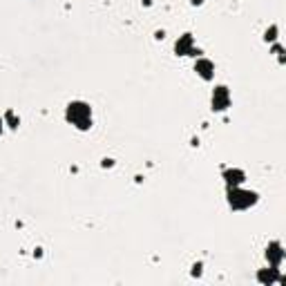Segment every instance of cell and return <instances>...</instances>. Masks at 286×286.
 Instances as JSON below:
<instances>
[{"label":"cell","instance_id":"obj_8","mask_svg":"<svg viewBox=\"0 0 286 286\" xmlns=\"http://www.w3.org/2000/svg\"><path fill=\"white\" fill-rule=\"evenodd\" d=\"M260 280H262V282H268V284H270V282H275V280H277L275 268H270L268 273H260Z\"/></svg>","mask_w":286,"mask_h":286},{"label":"cell","instance_id":"obj_3","mask_svg":"<svg viewBox=\"0 0 286 286\" xmlns=\"http://www.w3.org/2000/svg\"><path fill=\"white\" fill-rule=\"evenodd\" d=\"M228 101H230L228 90H226V87H217V90H215V94H212V107H215V110H226Z\"/></svg>","mask_w":286,"mask_h":286},{"label":"cell","instance_id":"obj_2","mask_svg":"<svg viewBox=\"0 0 286 286\" xmlns=\"http://www.w3.org/2000/svg\"><path fill=\"white\" fill-rule=\"evenodd\" d=\"M255 202H257V195H255V192L242 190L237 185H233L230 192H228V204H230L235 210H246V208H250Z\"/></svg>","mask_w":286,"mask_h":286},{"label":"cell","instance_id":"obj_4","mask_svg":"<svg viewBox=\"0 0 286 286\" xmlns=\"http://www.w3.org/2000/svg\"><path fill=\"white\" fill-rule=\"evenodd\" d=\"M266 257H268V262L273 266L282 264V260H284V250H282V244L280 242H273V244L268 246V253H266Z\"/></svg>","mask_w":286,"mask_h":286},{"label":"cell","instance_id":"obj_6","mask_svg":"<svg viewBox=\"0 0 286 286\" xmlns=\"http://www.w3.org/2000/svg\"><path fill=\"white\" fill-rule=\"evenodd\" d=\"M195 69H197V74L202 76V79L210 81V79H212V69H215V65H212L210 61H206V59H199V61H197V65H195Z\"/></svg>","mask_w":286,"mask_h":286},{"label":"cell","instance_id":"obj_1","mask_svg":"<svg viewBox=\"0 0 286 286\" xmlns=\"http://www.w3.org/2000/svg\"><path fill=\"white\" fill-rule=\"evenodd\" d=\"M67 121L76 125L79 130H90L92 127V110L87 103L74 101L67 105Z\"/></svg>","mask_w":286,"mask_h":286},{"label":"cell","instance_id":"obj_9","mask_svg":"<svg viewBox=\"0 0 286 286\" xmlns=\"http://www.w3.org/2000/svg\"><path fill=\"white\" fill-rule=\"evenodd\" d=\"M5 119H7V123H9V127H18V119H16V114H14V112H7Z\"/></svg>","mask_w":286,"mask_h":286},{"label":"cell","instance_id":"obj_7","mask_svg":"<svg viewBox=\"0 0 286 286\" xmlns=\"http://www.w3.org/2000/svg\"><path fill=\"white\" fill-rule=\"evenodd\" d=\"M226 181L230 185H239L242 181H244V172H242V170H228V172H226Z\"/></svg>","mask_w":286,"mask_h":286},{"label":"cell","instance_id":"obj_5","mask_svg":"<svg viewBox=\"0 0 286 286\" xmlns=\"http://www.w3.org/2000/svg\"><path fill=\"white\" fill-rule=\"evenodd\" d=\"M175 49H177V54H181V56H185V54H195V49H192V36H190V34L181 36L179 41H177Z\"/></svg>","mask_w":286,"mask_h":286},{"label":"cell","instance_id":"obj_12","mask_svg":"<svg viewBox=\"0 0 286 286\" xmlns=\"http://www.w3.org/2000/svg\"><path fill=\"white\" fill-rule=\"evenodd\" d=\"M0 130H2V119H0Z\"/></svg>","mask_w":286,"mask_h":286},{"label":"cell","instance_id":"obj_11","mask_svg":"<svg viewBox=\"0 0 286 286\" xmlns=\"http://www.w3.org/2000/svg\"><path fill=\"white\" fill-rule=\"evenodd\" d=\"M204 0H192V5H202Z\"/></svg>","mask_w":286,"mask_h":286},{"label":"cell","instance_id":"obj_10","mask_svg":"<svg viewBox=\"0 0 286 286\" xmlns=\"http://www.w3.org/2000/svg\"><path fill=\"white\" fill-rule=\"evenodd\" d=\"M275 34H277V27L273 25L270 27V32H266V41H275Z\"/></svg>","mask_w":286,"mask_h":286}]
</instances>
